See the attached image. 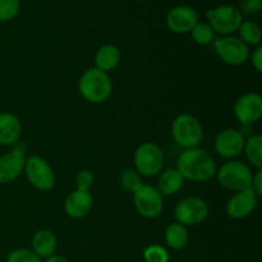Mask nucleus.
Returning a JSON list of instances; mask_svg holds the SVG:
<instances>
[{
    "label": "nucleus",
    "instance_id": "6",
    "mask_svg": "<svg viewBox=\"0 0 262 262\" xmlns=\"http://www.w3.org/2000/svg\"><path fill=\"white\" fill-rule=\"evenodd\" d=\"M206 17L214 32L224 36H229L238 31L243 22L242 13L233 5H220L207 10Z\"/></svg>",
    "mask_w": 262,
    "mask_h": 262
},
{
    "label": "nucleus",
    "instance_id": "33",
    "mask_svg": "<svg viewBox=\"0 0 262 262\" xmlns=\"http://www.w3.org/2000/svg\"><path fill=\"white\" fill-rule=\"evenodd\" d=\"M45 262H68L66 257H63V256H59V255H53L50 256V257L46 258Z\"/></svg>",
    "mask_w": 262,
    "mask_h": 262
},
{
    "label": "nucleus",
    "instance_id": "7",
    "mask_svg": "<svg viewBox=\"0 0 262 262\" xmlns=\"http://www.w3.org/2000/svg\"><path fill=\"white\" fill-rule=\"evenodd\" d=\"M25 173L28 182L37 191L48 192L55 184V174L48 161L41 156L32 155L26 159Z\"/></svg>",
    "mask_w": 262,
    "mask_h": 262
},
{
    "label": "nucleus",
    "instance_id": "22",
    "mask_svg": "<svg viewBox=\"0 0 262 262\" xmlns=\"http://www.w3.org/2000/svg\"><path fill=\"white\" fill-rule=\"evenodd\" d=\"M243 151L246 152L248 161L255 166L257 170L262 169V137L261 135L251 136L246 140Z\"/></svg>",
    "mask_w": 262,
    "mask_h": 262
},
{
    "label": "nucleus",
    "instance_id": "25",
    "mask_svg": "<svg viewBox=\"0 0 262 262\" xmlns=\"http://www.w3.org/2000/svg\"><path fill=\"white\" fill-rule=\"evenodd\" d=\"M119 183L122 188L127 192H135L142 186V179L141 176L136 170L132 169H125L122 171L119 177Z\"/></svg>",
    "mask_w": 262,
    "mask_h": 262
},
{
    "label": "nucleus",
    "instance_id": "32",
    "mask_svg": "<svg viewBox=\"0 0 262 262\" xmlns=\"http://www.w3.org/2000/svg\"><path fill=\"white\" fill-rule=\"evenodd\" d=\"M251 189H252L257 196H261L262 194V170H257V173L252 177Z\"/></svg>",
    "mask_w": 262,
    "mask_h": 262
},
{
    "label": "nucleus",
    "instance_id": "18",
    "mask_svg": "<svg viewBox=\"0 0 262 262\" xmlns=\"http://www.w3.org/2000/svg\"><path fill=\"white\" fill-rule=\"evenodd\" d=\"M56 238L53 232L48 229H41L33 234L32 237V251L40 258H48L55 255Z\"/></svg>",
    "mask_w": 262,
    "mask_h": 262
},
{
    "label": "nucleus",
    "instance_id": "30",
    "mask_svg": "<svg viewBox=\"0 0 262 262\" xmlns=\"http://www.w3.org/2000/svg\"><path fill=\"white\" fill-rule=\"evenodd\" d=\"M262 0H241L239 12L246 15H256L261 12Z\"/></svg>",
    "mask_w": 262,
    "mask_h": 262
},
{
    "label": "nucleus",
    "instance_id": "3",
    "mask_svg": "<svg viewBox=\"0 0 262 262\" xmlns=\"http://www.w3.org/2000/svg\"><path fill=\"white\" fill-rule=\"evenodd\" d=\"M171 136L177 145L183 150L193 148L197 147L204 138V128L196 117L181 114L171 123Z\"/></svg>",
    "mask_w": 262,
    "mask_h": 262
},
{
    "label": "nucleus",
    "instance_id": "19",
    "mask_svg": "<svg viewBox=\"0 0 262 262\" xmlns=\"http://www.w3.org/2000/svg\"><path fill=\"white\" fill-rule=\"evenodd\" d=\"M120 61V51L113 43H106L99 48L95 54V67L100 71L109 73L110 71L115 69Z\"/></svg>",
    "mask_w": 262,
    "mask_h": 262
},
{
    "label": "nucleus",
    "instance_id": "4",
    "mask_svg": "<svg viewBox=\"0 0 262 262\" xmlns=\"http://www.w3.org/2000/svg\"><path fill=\"white\" fill-rule=\"evenodd\" d=\"M219 183L225 189L233 192H239L251 188L252 184V171L250 166L238 160H230L223 164L216 170Z\"/></svg>",
    "mask_w": 262,
    "mask_h": 262
},
{
    "label": "nucleus",
    "instance_id": "16",
    "mask_svg": "<svg viewBox=\"0 0 262 262\" xmlns=\"http://www.w3.org/2000/svg\"><path fill=\"white\" fill-rule=\"evenodd\" d=\"M94 199L90 191H73L64 201V211L72 219H82L91 211Z\"/></svg>",
    "mask_w": 262,
    "mask_h": 262
},
{
    "label": "nucleus",
    "instance_id": "24",
    "mask_svg": "<svg viewBox=\"0 0 262 262\" xmlns=\"http://www.w3.org/2000/svg\"><path fill=\"white\" fill-rule=\"evenodd\" d=\"M191 33L194 42L201 46H207L210 43H214L215 41V32L209 23L199 22L192 28Z\"/></svg>",
    "mask_w": 262,
    "mask_h": 262
},
{
    "label": "nucleus",
    "instance_id": "17",
    "mask_svg": "<svg viewBox=\"0 0 262 262\" xmlns=\"http://www.w3.org/2000/svg\"><path fill=\"white\" fill-rule=\"evenodd\" d=\"M22 135L20 120L12 113L0 114V145H14Z\"/></svg>",
    "mask_w": 262,
    "mask_h": 262
},
{
    "label": "nucleus",
    "instance_id": "23",
    "mask_svg": "<svg viewBox=\"0 0 262 262\" xmlns=\"http://www.w3.org/2000/svg\"><path fill=\"white\" fill-rule=\"evenodd\" d=\"M238 31H239V38L247 46L261 45L262 32L258 23L253 22V20H246V22H242Z\"/></svg>",
    "mask_w": 262,
    "mask_h": 262
},
{
    "label": "nucleus",
    "instance_id": "12",
    "mask_svg": "<svg viewBox=\"0 0 262 262\" xmlns=\"http://www.w3.org/2000/svg\"><path fill=\"white\" fill-rule=\"evenodd\" d=\"M199 23V14L196 10L187 5H177L166 14V26L169 30L178 35L191 32Z\"/></svg>",
    "mask_w": 262,
    "mask_h": 262
},
{
    "label": "nucleus",
    "instance_id": "20",
    "mask_svg": "<svg viewBox=\"0 0 262 262\" xmlns=\"http://www.w3.org/2000/svg\"><path fill=\"white\" fill-rule=\"evenodd\" d=\"M184 184L183 177L177 169H169L160 174L158 179V189L161 196H171L181 191Z\"/></svg>",
    "mask_w": 262,
    "mask_h": 262
},
{
    "label": "nucleus",
    "instance_id": "21",
    "mask_svg": "<svg viewBox=\"0 0 262 262\" xmlns=\"http://www.w3.org/2000/svg\"><path fill=\"white\" fill-rule=\"evenodd\" d=\"M164 238H165V243L168 245L169 248L174 251H179L183 250L188 245L189 234L187 227L174 222L166 227Z\"/></svg>",
    "mask_w": 262,
    "mask_h": 262
},
{
    "label": "nucleus",
    "instance_id": "9",
    "mask_svg": "<svg viewBox=\"0 0 262 262\" xmlns=\"http://www.w3.org/2000/svg\"><path fill=\"white\" fill-rule=\"evenodd\" d=\"M133 205L141 216L146 219H155L160 216L164 210V200L156 187L142 184L133 192Z\"/></svg>",
    "mask_w": 262,
    "mask_h": 262
},
{
    "label": "nucleus",
    "instance_id": "1",
    "mask_svg": "<svg viewBox=\"0 0 262 262\" xmlns=\"http://www.w3.org/2000/svg\"><path fill=\"white\" fill-rule=\"evenodd\" d=\"M177 170L184 181L201 183L216 176V163L207 151L200 147L187 148L181 152L177 160Z\"/></svg>",
    "mask_w": 262,
    "mask_h": 262
},
{
    "label": "nucleus",
    "instance_id": "29",
    "mask_svg": "<svg viewBox=\"0 0 262 262\" xmlns=\"http://www.w3.org/2000/svg\"><path fill=\"white\" fill-rule=\"evenodd\" d=\"M94 184V174L89 169H82L76 176V186L78 191H90Z\"/></svg>",
    "mask_w": 262,
    "mask_h": 262
},
{
    "label": "nucleus",
    "instance_id": "10",
    "mask_svg": "<svg viewBox=\"0 0 262 262\" xmlns=\"http://www.w3.org/2000/svg\"><path fill=\"white\" fill-rule=\"evenodd\" d=\"M214 50L220 59L228 66H242L248 60L250 50L241 38L224 36L214 41Z\"/></svg>",
    "mask_w": 262,
    "mask_h": 262
},
{
    "label": "nucleus",
    "instance_id": "28",
    "mask_svg": "<svg viewBox=\"0 0 262 262\" xmlns=\"http://www.w3.org/2000/svg\"><path fill=\"white\" fill-rule=\"evenodd\" d=\"M7 262H41V258L27 248H17L8 255Z\"/></svg>",
    "mask_w": 262,
    "mask_h": 262
},
{
    "label": "nucleus",
    "instance_id": "27",
    "mask_svg": "<svg viewBox=\"0 0 262 262\" xmlns=\"http://www.w3.org/2000/svg\"><path fill=\"white\" fill-rule=\"evenodd\" d=\"M19 0H0V22L13 19L19 12Z\"/></svg>",
    "mask_w": 262,
    "mask_h": 262
},
{
    "label": "nucleus",
    "instance_id": "13",
    "mask_svg": "<svg viewBox=\"0 0 262 262\" xmlns=\"http://www.w3.org/2000/svg\"><path fill=\"white\" fill-rule=\"evenodd\" d=\"M246 138L237 129L222 130L215 138V151L224 159H234L243 152Z\"/></svg>",
    "mask_w": 262,
    "mask_h": 262
},
{
    "label": "nucleus",
    "instance_id": "15",
    "mask_svg": "<svg viewBox=\"0 0 262 262\" xmlns=\"http://www.w3.org/2000/svg\"><path fill=\"white\" fill-rule=\"evenodd\" d=\"M25 152L18 148L0 156V184L10 183L17 179L25 170Z\"/></svg>",
    "mask_w": 262,
    "mask_h": 262
},
{
    "label": "nucleus",
    "instance_id": "5",
    "mask_svg": "<svg viewBox=\"0 0 262 262\" xmlns=\"http://www.w3.org/2000/svg\"><path fill=\"white\" fill-rule=\"evenodd\" d=\"M136 171L143 177H155L164 166V154L160 146L154 142H143L135 152Z\"/></svg>",
    "mask_w": 262,
    "mask_h": 262
},
{
    "label": "nucleus",
    "instance_id": "31",
    "mask_svg": "<svg viewBox=\"0 0 262 262\" xmlns=\"http://www.w3.org/2000/svg\"><path fill=\"white\" fill-rule=\"evenodd\" d=\"M251 61H252L253 68L257 72H262V46H256L255 50L252 51L251 55Z\"/></svg>",
    "mask_w": 262,
    "mask_h": 262
},
{
    "label": "nucleus",
    "instance_id": "8",
    "mask_svg": "<svg viewBox=\"0 0 262 262\" xmlns=\"http://www.w3.org/2000/svg\"><path fill=\"white\" fill-rule=\"evenodd\" d=\"M209 216V206L199 197H187L181 200L174 207V217L177 223L184 227H196L204 223Z\"/></svg>",
    "mask_w": 262,
    "mask_h": 262
},
{
    "label": "nucleus",
    "instance_id": "14",
    "mask_svg": "<svg viewBox=\"0 0 262 262\" xmlns=\"http://www.w3.org/2000/svg\"><path fill=\"white\" fill-rule=\"evenodd\" d=\"M258 204V196L251 188L235 192L227 204V214L232 219H245L255 211Z\"/></svg>",
    "mask_w": 262,
    "mask_h": 262
},
{
    "label": "nucleus",
    "instance_id": "11",
    "mask_svg": "<svg viewBox=\"0 0 262 262\" xmlns=\"http://www.w3.org/2000/svg\"><path fill=\"white\" fill-rule=\"evenodd\" d=\"M234 115L245 125L257 123L262 117V97L256 92H247L237 99L234 104Z\"/></svg>",
    "mask_w": 262,
    "mask_h": 262
},
{
    "label": "nucleus",
    "instance_id": "26",
    "mask_svg": "<svg viewBox=\"0 0 262 262\" xmlns=\"http://www.w3.org/2000/svg\"><path fill=\"white\" fill-rule=\"evenodd\" d=\"M146 262H169V252L166 248L159 245H151L143 251Z\"/></svg>",
    "mask_w": 262,
    "mask_h": 262
},
{
    "label": "nucleus",
    "instance_id": "2",
    "mask_svg": "<svg viewBox=\"0 0 262 262\" xmlns=\"http://www.w3.org/2000/svg\"><path fill=\"white\" fill-rule=\"evenodd\" d=\"M78 91L86 101L91 104H101L112 95V78L109 73L92 67L86 69L79 77Z\"/></svg>",
    "mask_w": 262,
    "mask_h": 262
}]
</instances>
